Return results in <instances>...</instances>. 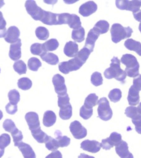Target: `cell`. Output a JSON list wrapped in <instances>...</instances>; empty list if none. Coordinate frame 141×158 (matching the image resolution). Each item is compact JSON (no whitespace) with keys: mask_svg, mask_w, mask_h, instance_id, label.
<instances>
[{"mask_svg":"<svg viewBox=\"0 0 141 158\" xmlns=\"http://www.w3.org/2000/svg\"><path fill=\"white\" fill-rule=\"evenodd\" d=\"M91 52H92L89 49L84 47L80 51H79L77 56L73 59L60 62L59 64V70L66 75L69 74L70 72L79 70L86 63Z\"/></svg>","mask_w":141,"mask_h":158,"instance_id":"6da1fadb","label":"cell"},{"mask_svg":"<svg viewBox=\"0 0 141 158\" xmlns=\"http://www.w3.org/2000/svg\"><path fill=\"white\" fill-rule=\"evenodd\" d=\"M104 75L107 79L115 78L121 83H124L127 77L125 71L121 69V60L116 56L112 58L110 67L104 71Z\"/></svg>","mask_w":141,"mask_h":158,"instance_id":"7a4b0ae2","label":"cell"},{"mask_svg":"<svg viewBox=\"0 0 141 158\" xmlns=\"http://www.w3.org/2000/svg\"><path fill=\"white\" fill-rule=\"evenodd\" d=\"M121 62L126 66L125 72L127 76L130 78H136L138 76L140 65L137 59L131 54H124L121 59Z\"/></svg>","mask_w":141,"mask_h":158,"instance_id":"3957f363","label":"cell"},{"mask_svg":"<svg viewBox=\"0 0 141 158\" xmlns=\"http://www.w3.org/2000/svg\"><path fill=\"white\" fill-rule=\"evenodd\" d=\"M133 30L130 27H123L120 24H114L111 28L112 40L114 44H117L122 40L131 37Z\"/></svg>","mask_w":141,"mask_h":158,"instance_id":"277c9868","label":"cell"},{"mask_svg":"<svg viewBox=\"0 0 141 158\" xmlns=\"http://www.w3.org/2000/svg\"><path fill=\"white\" fill-rule=\"evenodd\" d=\"M98 114L99 117L104 121H108L112 118L113 112L109 102L106 98H102L98 102Z\"/></svg>","mask_w":141,"mask_h":158,"instance_id":"5b68a950","label":"cell"},{"mask_svg":"<svg viewBox=\"0 0 141 158\" xmlns=\"http://www.w3.org/2000/svg\"><path fill=\"white\" fill-rule=\"evenodd\" d=\"M25 9L27 10L28 14L35 21H41L43 15H44V10L39 7L35 1H32V0L26 1Z\"/></svg>","mask_w":141,"mask_h":158,"instance_id":"8992f818","label":"cell"},{"mask_svg":"<svg viewBox=\"0 0 141 158\" xmlns=\"http://www.w3.org/2000/svg\"><path fill=\"white\" fill-rule=\"evenodd\" d=\"M115 4L117 9L130 11H132L133 14L140 11L141 7V1H137V0H134V1H120V0H117L115 2Z\"/></svg>","mask_w":141,"mask_h":158,"instance_id":"52a82bcc","label":"cell"},{"mask_svg":"<svg viewBox=\"0 0 141 158\" xmlns=\"http://www.w3.org/2000/svg\"><path fill=\"white\" fill-rule=\"evenodd\" d=\"M52 82L54 86V89H55V92L57 94L58 96L67 94V88L65 85V79L62 75L56 74L53 77Z\"/></svg>","mask_w":141,"mask_h":158,"instance_id":"ba28073f","label":"cell"},{"mask_svg":"<svg viewBox=\"0 0 141 158\" xmlns=\"http://www.w3.org/2000/svg\"><path fill=\"white\" fill-rule=\"evenodd\" d=\"M69 130L76 139H82L87 135V130L79 121H73L69 126Z\"/></svg>","mask_w":141,"mask_h":158,"instance_id":"9c48e42d","label":"cell"},{"mask_svg":"<svg viewBox=\"0 0 141 158\" xmlns=\"http://www.w3.org/2000/svg\"><path fill=\"white\" fill-rule=\"evenodd\" d=\"M97 9L98 6L95 2L89 1L87 2H85L79 7V12L83 17H88L95 12L97 11Z\"/></svg>","mask_w":141,"mask_h":158,"instance_id":"30bf717a","label":"cell"},{"mask_svg":"<svg viewBox=\"0 0 141 158\" xmlns=\"http://www.w3.org/2000/svg\"><path fill=\"white\" fill-rule=\"evenodd\" d=\"M102 145L100 143L95 140H86L81 143V148L84 151H88L90 153H98L100 151Z\"/></svg>","mask_w":141,"mask_h":158,"instance_id":"8fae6325","label":"cell"},{"mask_svg":"<svg viewBox=\"0 0 141 158\" xmlns=\"http://www.w3.org/2000/svg\"><path fill=\"white\" fill-rule=\"evenodd\" d=\"M25 120L31 131L40 128V120L37 113L34 112H29L25 115Z\"/></svg>","mask_w":141,"mask_h":158,"instance_id":"7c38bea8","label":"cell"},{"mask_svg":"<svg viewBox=\"0 0 141 158\" xmlns=\"http://www.w3.org/2000/svg\"><path fill=\"white\" fill-rule=\"evenodd\" d=\"M115 151L121 158H134L133 154L128 150V144L124 141H121L116 146Z\"/></svg>","mask_w":141,"mask_h":158,"instance_id":"4fadbf2b","label":"cell"},{"mask_svg":"<svg viewBox=\"0 0 141 158\" xmlns=\"http://www.w3.org/2000/svg\"><path fill=\"white\" fill-rule=\"evenodd\" d=\"M19 29L15 26H11L7 30V34L5 37V40L9 44H15L19 40Z\"/></svg>","mask_w":141,"mask_h":158,"instance_id":"5bb4252c","label":"cell"},{"mask_svg":"<svg viewBox=\"0 0 141 158\" xmlns=\"http://www.w3.org/2000/svg\"><path fill=\"white\" fill-rule=\"evenodd\" d=\"M21 40H19L15 44H11L9 49V57L10 59L14 61L19 60V59L21 56Z\"/></svg>","mask_w":141,"mask_h":158,"instance_id":"9a60e30c","label":"cell"},{"mask_svg":"<svg viewBox=\"0 0 141 158\" xmlns=\"http://www.w3.org/2000/svg\"><path fill=\"white\" fill-rule=\"evenodd\" d=\"M15 146L19 148L24 158H36L35 153L29 144L21 141V142L16 144Z\"/></svg>","mask_w":141,"mask_h":158,"instance_id":"2e32d148","label":"cell"},{"mask_svg":"<svg viewBox=\"0 0 141 158\" xmlns=\"http://www.w3.org/2000/svg\"><path fill=\"white\" fill-rule=\"evenodd\" d=\"M99 34L93 28L91 29L89 32L88 33L87 38H86V44H85V47L89 49L92 52L94 49L95 41L99 38Z\"/></svg>","mask_w":141,"mask_h":158,"instance_id":"e0dca14e","label":"cell"},{"mask_svg":"<svg viewBox=\"0 0 141 158\" xmlns=\"http://www.w3.org/2000/svg\"><path fill=\"white\" fill-rule=\"evenodd\" d=\"M64 53L68 57H76L79 52V47L76 42L69 41L64 47Z\"/></svg>","mask_w":141,"mask_h":158,"instance_id":"ac0fdd59","label":"cell"},{"mask_svg":"<svg viewBox=\"0 0 141 158\" xmlns=\"http://www.w3.org/2000/svg\"><path fill=\"white\" fill-rule=\"evenodd\" d=\"M57 15L55 13L51 12V11H44V15L41 21L44 24L47 25H57Z\"/></svg>","mask_w":141,"mask_h":158,"instance_id":"d6986e66","label":"cell"},{"mask_svg":"<svg viewBox=\"0 0 141 158\" xmlns=\"http://www.w3.org/2000/svg\"><path fill=\"white\" fill-rule=\"evenodd\" d=\"M127 100L130 106H135L139 104L140 102V94H139V90L134 88V86L130 87L129 89L128 96H127Z\"/></svg>","mask_w":141,"mask_h":158,"instance_id":"ffe728a7","label":"cell"},{"mask_svg":"<svg viewBox=\"0 0 141 158\" xmlns=\"http://www.w3.org/2000/svg\"><path fill=\"white\" fill-rule=\"evenodd\" d=\"M56 121V116L55 113L51 110H47L44 113L43 117V123L46 127H51L55 124Z\"/></svg>","mask_w":141,"mask_h":158,"instance_id":"44dd1931","label":"cell"},{"mask_svg":"<svg viewBox=\"0 0 141 158\" xmlns=\"http://www.w3.org/2000/svg\"><path fill=\"white\" fill-rule=\"evenodd\" d=\"M124 47L127 49L134 51L141 56V44L133 39H127L124 43Z\"/></svg>","mask_w":141,"mask_h":158,"instance_id":"7402d4cb","label":"cell"},{"mask_svg":"<svg viewBox=\"0 0 141 158\" xmlns=\"http://www.w3.org/2000/svg\"><path fill=\"white\" fill-rule=\"evenodd\" d=\"M54 135L56 137L55 139L57 141L59 148L67 147L70 144V138H68L67 136L63 135L62 132L59 130H56Z\"/></svg>","mask_w":141,"mask_h":158,"instance_id":"603a6c76","label":"cell"},{"mask_svg":"<svg viewBox=\"0 0 141 158\" xmlns=\"http://www.w3.org/2000/svg\"><path fill=\"white\" fill-rule=\"evenodd\" d=\"M93 29L99 35L107 33L109 30V23L104 20H101L99 21L95 24Z\"/></svg>","mask_w":141,"mask_h":158,"instance_id":"cb8c5ba5","label":"cell"},{"mask_svg":"<svg viewBox=\"0 0 141 158\" xmlns=\"http://www.w3.org/2000/svg\"><path fill=\"white\" fill-rule=\"evenodd\" d=\"M73 108L70 103L59 108V116L62 119L67 120L72 117Z\"/></svg>","mask_w":141,"mask_h":158,"instance_id":"d4e9b609","label":"cell"},{"mask_svg":"<svg viewBox=\"0 0 141 158\" xmlns=\"http://www.w3.org/2000/svg\"><path fill=\"white\" fill-rule=\"evenodd\" d=\"M31 131V135H32L33 138H34L38 143H41V144H42V143H45L48 135L45 132H44V131L41 130V127Z\"/></svg>","mask_w":141,"mask_h":158,"instance_id":"484cf974","label":"cell"},{"mask_svg":"<svg viewBox=\"0 0 141 158\" xmlns=\"http://www.w3.org/2000/svg\"><path fill=\"white\" fill-rule=\"evenodd\" d=\"M41 58L43 61L52 65H55L59 62V58H58L57 56H56L54 53H52V52H47L44 55L41 56Z\"/></svg>","mask_w":141,"mask_h":158,"instance_id":"4316f807","label":"cell"},{"mask_svg":"<svg viewBox=\"0 0 141 158\" xmlns=\"http://www.w3.org/2000/svg\"><path fill=\"white\" fill-rule=\"evenodd\" d=\"M98 102H99V98L97 95L95 94H90L85 100L84 106L87 108L92 109L98 104Z\"/></svg>","mask_w":141,"mask_h":158,"instance_id":"83f0119b","label":"cell"},{"mask_svg":"<svg viewBox=\"0 0 141 158\" xmlns=\"http://www.w3.org/2000/svg\"><path fill=\"white\" fill-rule=\"evenodd\" d=\"M31 52L33 54V55H36V56H41L44 55V54L47 53V51L45 50L44 47V44H34L31 45Z\"/></svg>","mask_w":141,"mask_h":158,"instance_id":"f1b7e54d","label":"cell"},{"mask_svg":"<svg viewBox=\"0 0 141 158\" xmlns=\"http://www.w3.org/2000/svg\"><path fill=\"white\" fill-rule=\"evenodd\" d=\"M72 38L75 42L82 43L85 39V29L83 27L73 30L72 32Z\"/></svg>","mask_w":141,"mask_h":158,"instance_id":"f546056e","label":"cell"},{"mask_svg":"<svg viewBox=\"0 0 141 158\" xmlns=\"http://www.w3.org/2000/svg\"><path fill=\"white\" fill-rule=\"evenodd\" d=\"M125 114L127 117L132 118V120L137 119V118L141 117V115L138 112L137 108L135 107V106H128V107L126 108Z\"/></svg>","mask_w":141,"mask_h":158,"instance_id":"4dcf8cb0","label":"cell"},{"mask_svg":"<svg viewBox=\"0 0 141 158\" xmlns=\"http://www.w3.org/2000/svg\"><path fill=\"white\" fill-rule=\"evenodd\" d=\"M45 146L49 151H53V152L57 151L58 148H59L57 141H56L55 138L51 137V136H48L47 140H46Z\"/></svg>","mask_w":141,"mask_h":158,"instance_id":"1f68e13d","label":"cell"},{"mask_svg":"<svg viewBox=\"0 0 141 158\" xmlns=\"http://www.w3.org/2000/svg\"><path fill=\"white\" fill-rule=\"evenodd\" d=\"M14 70L19 75H24L27 72V65L22 60H18L13 65Z\"/></svg>","mask_w":141,"mask_h":158,"instance_id":"d6a6232c","label":"cell"},{"mask_svg":"<svg viewBox=\"0 0 141 158\" xmlns=\"http://www.w3.org/2000/svg\"><path fill=\"white\" fill-rule=\"evenodd\" d=\"M36 37L41 40H46L49 37L50 34L48 30L44 27H38L35 31Z\"/></svg>","mask_w":141,"mask_h":158,"instance_id":"836d02e7","label":"cell"},{"mask_svg":"<svg viewBox=\"0 0 141 158\" xmlns=\"http://www.w3.org/2000/svg\"><path fill=\"white\" fill-rule=\"evenodd\" d=\"M44 44V47L45 50L48 52L49 51H54L59 47V42L56 39H51L49 40L46 41Z\"/></svg>","mask_w":141,"mask_h":158,"instance_id":"e575fe53","label":"cell"},{"mask_svg":"<svg viewBox=\"0 0 141 158\" xmlns=\"http://www.w3.org/2000/svg\"><path fill=\"white\" fill-rule=\"evenodd\" d=\"M122 97V93L121 90L118 88L113 89L110 91V93L108 94V98L110 99V100L113 103H117L119 100H121Z\"/></svg>","mask_w":141,"mask_h":158,"instance_id":"d590c367","label":"cell"},{"mask_svg":"<svg viewBox=\"0 0 141 158\" xmlns=\"http://www.w3.org/2000/svg\"><path fill=\"white\" fill-rule=\"evenodd\" d=\"M41 62L37 58L35 57H32V58L29 59L28 62V67L30 70L34 71V72H37L38 69L41 66Z\"/></svg>","mask_w":141,"mask_h":158,"instance_id":"8d00e7d4","label":"cell"},{"mask_svg":"<svg viewBox=\"0 0 141 158\" xmlns=\"http://www.w3.org/2000/svg\"><path fill=\"white\" fill-rule=\"evenodd\" d=\"M32 86V81L28 78H21L18 81V87L23 90H29Z\"/></svg>","mask_w":141,"mask_h":158,"instance_id":"74e56055","label":"cell"},{"mask_svg":"<svg viewBox=\"0 0 141 158\" xmlns=\"http://www.w3.org/2000/svg\"><path fill=\"white\" fill-rule=\"evenodd\" d=\"M72 19V14L69 13H62L57 15V25L59 24H69Z\"/></svg>","mask_w":141,"mask_h":158,"instance_id":"f35d334b","label":"cell"},{"mask_svg":"<svg viewBox=\"0 0 141 158\" xmlns=\"http://www.w3.org/2000/svg\"><path fill=\"white\" fill-rule=\"evenodd\" d=\"M9 103H12V104H17L20 100V94L19 92L17 90L14 89V90H11L9 92Z\"/></svg>","mask_w":141,"mask_h":158,"instance_id":"ab89813d","label":"cell"},{"mask_svg":"<svg viewBox=\"0 0 141 158\" xmlns=\"http://www.w3.org/2000/svg\"><path fill=\"white\" fill-rule=\"evenodd\" d=\"M91 82L94 86H100L103 84V78H102V75L99 72H95L91 76Z\"/></svg>","mask_w":141,"mask_h":158,"instance_id":"60d3db41","label":"cell"},{"mask_svg":"<svg viewBox=\"0 0 141 158\" xmlns=\"http://www.w3.org/2000/svg\"><path fill=\"white\" fill-rule=\"evenodd\" d=\"M68 25H69L70 28H73V30L79 29L82 27V26H81V21L79 16L76 15L75 14H72V19H71L70 22H69Z\"/></svg>","mask_w":141,"mask_h":158,"instance_id":"b9f144b4","label":"cell"},{"mask_svg":"<svg viewBox=\"0 0 141 158\" xmlns=\"http://www.w3.org/2000/svg\"><path fill=\"white\" fill-rule=\"evenodd\" d=\"M92 114H93V110L92 109L86 107L84 105L80 108L79 115L83 119H89L92 116Z\"/></svg>","mask_w":141,"mask_h":158,"instance_id":"7bdbcfd3","label":"cell"},{"mask_svg":"<svg viewBox=\"0 0 141 158\" xmlns=\"http://www.w3.org/2000/svg\"><path fill=\"white\" fill-rule=\"evenodd\" d=\"M11 142V138L9 135L2 134L0 136V149L4 150L7 146H9Z\"/></svg>","mask_w":141,"mask_h":158,"instance_id":"ee69618b","label":"cell"},{"mask_svg":"<svg viewBox=\"0 0 141 158\" xmlns=\"http://www.w3.org/2000/svg\"><path fill=\"white\" fill-rule=\"evenodd\" d=\"M108 139L112 144L113 147H116L122 141L121 135L117 132H112L111 134L110 137L108 138Z\"/></svg>","mask_w":141,"mask_h":158,"instance_id":"f6af8a7d","label":"cell"},{"mask_svg":"<svg viewBox=\"0 0 141 158\" xmlns=\"http://www.w3.org/2000/svg\"><path fill=\"white\" fill-rule=\"evenodd\" d=\"M3 128L8 132H13L16 129V126L15 123L11 119H6L3 123Z\"/></svg>","mask_w":141,"mask_h":158,"instance_id":"bcb514c9","label":"cell"},{"mask_svg":"<svg viewBox=\"0 0 141 158\" xmlns=\"http://www.w3.org/2000/svg\"><path fill=\"white\" fill-rule=\"evenodd\" d=\"M11 134L13 138V141H14L15 145H16V144H19L20 142H21V141H22L23 139V135H22V132H21L20 130L18 129V128H16L13 132L11 133Z\"/></svg>","mask_w":141,"mask_h":158,"instance_id":"7dc6e473","label":"cell"},{"mask_svg":"<svg viewBox=\"0 0 141 158\" xmlns=\"http://www.w3.org/2000/svg\"><path fill=\"white\" fill-rule=\"evenodd\" d=\"M69 103H69V97L68 94L58 96V106L59 108L64 106H66V105L69 104Z\"/></svg>","mask_w":141,"mask_h":158,"instance_id":"c3c4849f","label":"cell"},{"mask_svg":"<svg viewBox=\"0 0 141 158\" xmlns=\"http://www.w3.org/2000/svg\"><path fill=\"white\" fill-rule=\"evenodd\" d=\"M6 112L10 115H14L15 113H17L18 106L17 104H12V103H9L6 106Z\"/></svg>","mask_w":141,"mask_h":158,"instance_id":"681fc988","label":"cell"},{"mask_svg":"<svg viewBox=\"0 0 141 158\" xmlns=\"http://www.w3.org/2000/svg\"><path fill=\"white\" fill-rule=\"evenodd\" d=\"M133 86L137 90H141V75H139L138 76L134 78V81H133Z\"/></svg>","mask_w":141,"mask_h":158,"instance_id":"f907efd6","label":"cell"},{"mask_svg":"<svg viewBox=\"0 0 141 158\" xmlns=\"http://www.w3.org/2000/svg\"><path fill=\"white\" fill-rule=\"evenodd\" d=\"M101 145H102V148H103L104 150H110L111 148H113L112 144L111 143V141H109L108 138L102 140V143H101Z\"/></svg>","mask_w":141,"mask_h":158,"instance_id":"816d5d0a","label":"cell"},{"mask_svg":"<svg viewBox=\"0 0 141 158\" xmlns=\"http://www.w3.org/2000/svg\"><path fill=\"white\" fill-rule=\"evenodd\" d=\"M133 124L135 126V129L138 134L141 135V117L137 118V119L132 120Z\"/></svg>","mask_w":141,"mask_h":158,"instance_id":"f5cc1de1","label":"cell"},{"mask_svg":"<svg viewBox=\"0 0 141 158\" xmlns=\"http://www.w3.org/2000/svg\"><path fill=\"white\" fill-rule=\"evenodd\" d=\"M45 158H63V157L60 151H54V152L50 154L49 155H47Z\"/></svg>","mask_w":141,"mask_h":158,"instance_id":"db71d44e","label":"cell"},{"mask_svg":"<svg viewBox=\"0 0 141 158\" xmlns=\"http://www.w3.org/2000/svg\"><path fill=\"white\" fill-rule=\"evenodd\" d=\"M6 26V21L4 19L2 15V13L0 11V29L1 28H5Z\"/></svg>","mask_w":141,"mask_h":158,"instance_id":"11a10c76","label":"cell"},{"mask_svg":"<svg viewBox=\"0 0 141 158\" xmlns=\"http://www.w3.org/2000/svg\"><path fill=\"white\" fill-rule=\"evenodd\" d=\"M134 19L137 20V21L140 22V24H141V10L138 11L137 12L134 13Z\"/></svg>","mask_w":141,"mask_h":158,"instance_id":"9f6ffc18","label":"cell"},{"mask_svg":"<svg viewBox=\"0 0 141 158\" xmlns=\"http://www.w3.org/2000/svg\"><path fill=\"white\" fill-rule=\"evenodd\" d=\"M6 34H7V29H6V27L0 29V38L1 37H4L5 38L6 36Z\"/></svg>","mask_w":141,"mask_h":158,"instance_id":"6f0895ef","label":"cell"},{"mask_svg":"<svg viewBox=\"0 0 141 158\" xmlns=\"http://www.w3.org/2000/svg\"><path fill=\"white\" fill-rule=\"evenodd\" d=\"M78 158H95V157H92V156L87 155V154H81L78 157Z\"/></svg>","mask_w":141,"mask_h":158,"instance_id":"680465c9","label":"cell"},{"mask_svg":"<svg viewBox=\"0 0 141 158\" xmlns=\"http://www.w3.org/2000/svg\"><path fill=\"white\" fill-rule=\"evenodd\" d=\"M137 110H138V112L140 113V114L141 115V102L139 103L138 105V107H137Z\"/></svg>","mask_w":141,"mask_h":158,"instance_id":"91938a15","label":"cell"},{"mask_svg":"<svg viewBox=\"0 0 141 158\" xmlns=\"http://www.w3.org/2000/svg\"><path fill=\"white\" fill-rule=\"evenodd\" d=\"M3 154H4V150L0 149V158L2 157Z\"/></svg>","mask_w":141,"mask_h":158,"instance_id":"94428289","label":"cell"},{"mask_svg":"<svg viewBox=\"0 0 141 158\" xmlns=\"http://www.w3.org/2000/svg\"><path fill=\"white\" fill-rule=\"evenodd\" d=\"M5 5V2L3 1H0V8H2V7L3 6H4Z\"/></svg>","mask_w":141,"mask_h":158,"instance_id":"6125c7cd","label":"cell"},{"mask_svg":"<svg viewBox=\"0 0 141 158\" xmlns=\"http://www.w3.org/2000/svg\"><path fill=\"white\" fill-rule=\"evenodd\" d=\"M3 117V113L2 112V110H0V120L2 119V118Z\"/></svg>","mask_w":141,"mask_h":158,"instance_id":"be15d7a7","label":"cell"},{"mask_svg":"<svg viewBox=\"0 0 141 158\" xmlns=\"http://www.w3.org/2000/svg\"><path fill=\"white\" fill-rule=\"evenodd\" d=\"M139 31H140V33H141V24H140V25H139Z\"/></svg>","mask_w":141,"mask_h":158,"instance_id":"e7e4bbea","label":"cell"},{"mask_svg":"<svg viewBox=\"0 0 141 158\" xmlns=\"http://www.w3.org/2000/svg\"><path fill=\"white\" fill-rule=\"evenodd\" d=\"M0 72H1V69H0Z\"/></svg>","mask_w":141,"mask_h":158,"instance_id":"03108f58","label":"cell"}]
</instances>
